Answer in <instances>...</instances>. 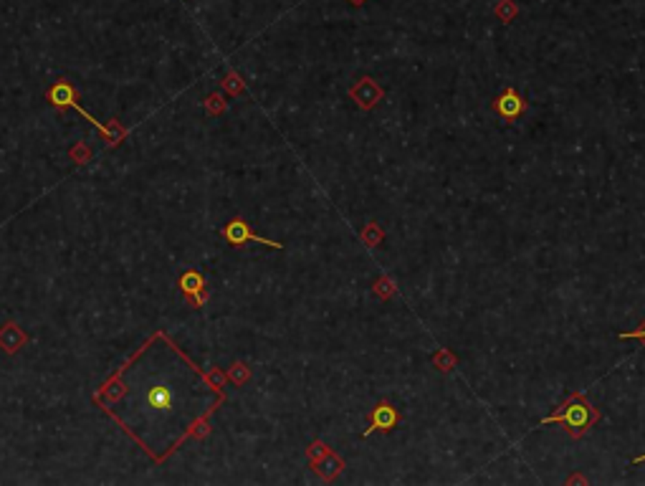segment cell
I'll list each match as a JSON object with an SVG mask.
<instances>
[{
	"instance_id": "6da1fadb",
	"label": "cell",
	"mask_w": 645,
	"mask_h": 486,
	"mask_svg": "<svg viewBox=\"0 0 645 486\" xmlns=\"http://www.w3.org/2000/svg\"><path fill=\"white\" fill-rule=\"evenodd\" d=\"M600 421V410L592 405L590 400L580 395V392H569L567 398L560 403V408H554L552 416H547L539 425H552L560 423L567 428L572 439H584L590 428Z\"/></svg>"
},
{
	"instance_id": "7a4b0ae2",
	"label": "cell",
	"mask_w": 645,
	"mask_h": 486,
	"mask_svg": "<svg viewBox=\"0 0 645 486\" xmlns=\"http://www.w3.org/2000/svg\"><path fill=\"white\" fill-rule=\"evenodd\" d=\"M46 102L51 104V107H59V109H76L78 114H81L84 119H89V122H92V125L96 127L101 134H107V125L96 122V119H94L89 112L81 109V104H78V99H76V89H74V84H71V81H66V78H59L54 87L48 89Z\"/></svg>"
},
{
	"instance_id": "3957f363",
	"label": "cell",
	"mask_w": 645,
	"mask_h": 486,
	"mask_svg": "<svg viewBox=\"0 0 645 486\" xmlns=\"http://www.w3.org/2000/svg\"><path fill=\"white\" fill-rule=\"evenodd\" d=\"M220 235L226 238L233 249H243L246 243H261V246H268V249H276V251H281L284 249V243L279 241H268V238H264V235H258L251 231V226L246 223L243 218H233L228 220L226 226H223V231H220Z\"/></svg>"
},
{
	"instance_id": "277c9868",
	"label": "cell",
	"mask_w": 645,
	"mask_h": 486,
	"mask_svg": "<svg viewBox=\"0 0 645 486\" xmlns=\"http://www.w3.org/2000/svg\"><path fill=\"white\" fill-rule=\"evenodd\" d=\"M350 99L357 104L362 112H370L385 99V89H382L372 76H362L357 84L350 89Z\"/></svg>"
},
{
	"instance_id": "5b68a950",
	"label": "cell",
	"mask_w": 645,
	"mask_h": 486,
	"mask_svg": "<svg viewBox=\"0 0 645 486\" xmlns=\"http://www.w3.org/2000/svg\"><path fill=\"white\" fill-rule=\"evenodd\" d=\"M397 423H400V413H397V408L392 405V403H388V400H380V403L370 410V428L365 431V436H370L372 431H377V433L395 431Z\"/></svg>"
},
{
	"instance_id": "8992f818",
	"label": "cell",
	"mask_w": 645,
	"mask_h": 486,
	"mask_svg": "<svg viewBox=\"0 0 645 486\" xmlns=\"http://www.w3.org/2000/svg\"><path fill=\"white\" fill-rule=\"evenodd\" d=\"M494 109L504 122H516V119L527 112V102L521 99V94L514 87H506L501 94L494 99Z\"/></svg>"
},
{
	"instance_id": "52a82bcc",
	"label": "cell",
	"mask_w": 645,
	"mask_h": 486,
	"mask_svg": "<svg viewBox=\"0 0 645 486\" xmlns=\"http://www.w3.org/2000/svg\"><path fill=\"white\" fill-rule=\"evenodd\" d=\"M180 291L187 297V302L195 306V309H200L202 304H205V299H208V291H205V279H202L198 271H185V274L180 276Z\"/></svg>"
},
{
	"instance_id": "ba28073f",
	"label": "cell",
	"mask_w": 645,
	"mask_h": 486,
	"mask_svg": "<svg viewBox=\"0 0 645 486\" xmlns=\"http://www.w3.org/2000/svg\"><path fill=\"white\" fill-rule=\"evenodd\" d=\"M23 345H28V335L18 327L16 321H6L0 327V347L8 355H16Z\"/></svg>"
},
{
	"instance_id": "9c48e42d",
	"label": "cell",
	"mask_w": 645,
	"mask_h": 486,
	"mask_svg": "<svg viewBox=\"0 0 645 486\" xmlns=\"http://www.w3.org/2000/svg\"><path fill=\"white\" fill-rule=\"evenodd\" d=\"M311 469L317 471V474H319V476H321V478H324V481H332V478H335V476H339V474H342L344 461H342V458H339V456H337V454H332V451H329V454L324 456L321 461H317V463H314Z\"/></svg>"
},
{
	"instance_id": "30bf717a",
	"label": "cell",
	"mask_w": 645,
	"mask_h": 486,
	"mask_svg": "<svg viewBox=\"0 0 645 486\" xmlns=\"http://www.w3.org/2000/svg\"><path fill=\"white\" fill-rule=\"evenodd\" d=\"M494 13H496V18L501 21V23H511L514 18L519 16V8H516V3L514 0H498L496 8H494Z\"/></svg>"
},
{
	"instance_id": "8fae6325",
	"label": "cell",
	"mask_w": 645,
	"mask_h": 486,
	"mask_svg": "<svg viewBox=\"0 0 645 486\" xmlns=\"http://www.w3.org/2000/svg\"><path fill=\"white\" fill-rule=\"evenodd\" d=\"M430 362H433V365H436L441 372H451V370L458 365V357H456L451 350H445V347H443V350H438V352L433 355V360H430Z\"/></svg>"
},
{
	"instance_id": "7c38bea8",
	"label": "cell",
	"mask_w": 645,
	"mask_h": 486,
	"mask_svg": "<svg viewBox=\"0 0 645 486\" xmlns=\"http://www.w3.org/2000/svg\"><path fill=\"white\" fill-rule=\"evenodd\" d=\"M382 238H385V233H382V228L374 223V220H370L365 226V231H362V241L367 243V246H380Z\"/></svg>"
},
{
	"instance_id": "4fadbf2b",
	"label": "cell",
	"mask_w": 645,
	"mask_h": 486,
	"mask_svg": "<svg viewBox=\"0 0 645 486\" xmlns=\"http://www.w3.org/2000/svg\"><path fill=\"white\" fill-rule=\"evenodd\" d=\"M228 380H233L235 385H246L251 380V368L243 362H235L233 368L228 370Z\"/></svg>"
},
{
	"instance_id": "5bb4252c",
	"label": "cell",
	"mask_w": 645,
	"mask_h": 486,
	"mask_svg": "<svg viewBox=\"0 0 645 486\" xmlns=\"http://www.w3.org/2000/svg\"><path fill=\"white\" fill-rule=\"evenodd\" d=\"M372 291L380 299H390V297H395L397 289H395V284L390 282V279H385V276H382V279H377V282L372 284Z\"/></svg>"
},
{
	"instance_id": "9a60e30c",
	"label": "cell",
	"mask_w": 645,
	"mask_h": 486,
	"mask_svg": "<svg viewBox=\"0 0 645 486\" xmlns=\"http://www.w3.org/2000/svg\"><path fill=\"white\" fill-rule=\"evenodd\" d=\"M327 454H329V446H327V443H321V441H314V443L306 448V456H309L311 466H314L317 461H321V458H324Z\"/></svg>"
},
{
	"instance_id": "2e32d148",
	"label": "cell",
	"mask_w": 645,
	"mask_h": 486,
	"mask_svg": "<svg viewBox=\"0 0 645 486\" xmlns=\"http://www.w3.org/2000/svg\"><path fill=\"white\" fill-rule=\"evenodd\" d=\"M226 99H223V94H210L208 99H205V109H208V114H223L226 112Z\"/></svg>"
},
{
	"instance_id": "e0dca14e",
	"label": "cell",
	"mask_w": 645,
	"mask_h": 486,
	"mask_svg": "<svg viewBox=\"0 0 645 486\" xmlns=\"http://www.w3.org/2000/svg\"><path fill=\"white\" fill-rule=\"evenodd\" d=\"M223 89H226V92H231V94H243V89H246V87H243L241 76H238L235 71H231V74L223 78Z\"/></svg>"
},
{
	"instance_id": "ac0fdd59",
	"label": "cell",
	"mask_w": 645,
	"mask_h": 486,
	"mask_svg": "<svg viewBox=\"0 0 645 486\" xmlns=\"http://www.w3.org/2000/svg\"><path fill=\"white\" fill-rule=\"evenodd\" d=\"M617 337H620V339H640V342L645 345V319L640 321V327H637V330H633V332H620Z\"/></svg>"
},
{
	"instance_id": "d6986e66",
	"label": "cell",
	"mask_w": 645,
	"mask_h": 486,
	"mask_svg": "<svg viewBox=\"0 0 645 486\" xmlns=\"http://www.w3.org/2000/svg\"><path fill=\"white\" fill-rule=\"evenodd\" d=\"M89 157H92V152H89V149H86L84 145H81V147H74V149H71V160H74V162H81V165H84Z\"/></svg>"
},
{
	"instance_id": "ffe728a7",
	"label": "cell",
	"mask_w": 645,
	"mask_h": 486,
	"mask_svg": "<svg viewBox=\"0 0 645 486\" xmlns=\"http://www.w3.org/2000/svg\"><path fill=\"white\" fill-rule=\"evenodd\" d=\"M567 484H587V478L580 476V474H575V476H569V478H567Z\"/></svg>"
},
{
	"instance_id": "44dd1931",
	"label": "cell",
	"mask_w": 645,
	"mask_h": 486,
	"mask_svg": "<svg viewBox=\"0 0 645 486\" xmlns=\"http://www.w3.org/2000/svg\"><path fill=\"white\" fill-rule=\"evenodd\" d=\"M350 3H352V6H365L367 0H350Z\"/></svg>"
},
{
	"instance_id": "7402d4cb",
	"label": "cell",
	"mask_w": 645,
	"mask_h": 486,
	"mask_svg": "<svg viewBox=\"0 0 645 486\" xmlns=\"http://www.w3.org/2000/svg\"><path fill=\"white\" fill-rule=\"evenodd\" d=\"M643 461H645V456H635V458H633V463H643Z\"/></svg>"
}]
</instances>
